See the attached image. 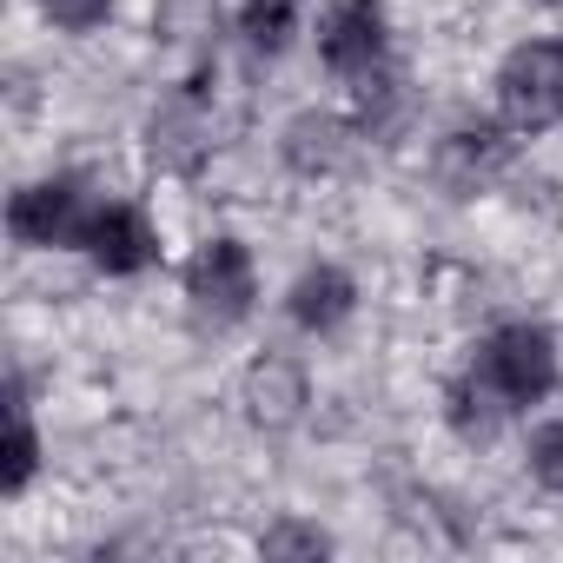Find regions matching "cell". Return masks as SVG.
<instances>
[{
  "label": "cell",
  "instance_id": "3",
  "mask_svg": "<svg viewBox=\"0 0 563 563\" xmlns=\"http://www.w3.org/2000/svg\"><path fill=\"white\" fill-rule=\"evenodd\" d=\"M93 212H100L93 186H87L80 173H54V179H34V186L14 192L8 232H14V245H27V252H80Z\"/></svg>",
  "mask_w": 563,
  "mask_h": 563
},
{
  "label": "cell",
  "instance_id": "17",
  "mask_svg": "<svg viewBox=\"0 0 563 563\" xmlns=\"http://www.w3.org/2000/svg\"><path fill=\"white\" fill-rule=\"evenodd\" d=\"M537 8H563V0H537Z\"/></svg>",
  "mask_w": 563,
  "mask_h": 563
},
{
  "label": "cell",
  "instance_id": "7",
  "mask_svg": "<svg viewBox=\"0 0 563 563\" xmlns=\"http://www.w3.org/2000/svg\"><path fill=\"white\" fill-rule=\"evenodd\" d=\"M239 405H245V418H252L258 431H292V424L312 411V378H306L299 358L265 352V358L239 378Z\"/></svg>",
  "mask_w": 563,
  "mask_h": 563
},
{
  "label": "cell",
  "instance_id": "16",
  "mask_svg": "<svg viewBox=\"0 0 563 563\" xmlns=\"http://www.w3.org/2000/svg\"><path fill=\"white\" fill-rule=\"evenodd\" d=\"M41 14L60 27V34H93L113 21V0H41Z\"/></svg>",
  "mask_w": 563,
  "mask_h": 563
},
{
  "label": "cell",
  "instance_id": "15",
  "mask_svg": "<svg viewBox=\"0 0 563 563\" xmlns=\"http://www.w3.org/2000/svg\"><path fill=\"white\" fill-rule=\"evenodd\" d=\"M258 556H332V537H325L319 523L286 517V523H272V530L258 537Z\"/></svg>",
  "mask_w": 563,
  "mask_h": 563
},
{
  "label": "cell",
  "instance_id": "13",
  "mask_svg": "<svg viewBox=\"0 0 563 563\" xmlns=\"http://www.w3.org/2000/svg\"><path fill=\"white\" fill-rule=\"evenodd\" d=\"M299 14H306V0H239V34L258 54H286L299 34Z\"/></svg>",
  "mask_w": 563,
  "mask_h": 563
},
{
  "label": "cell",
  "instance_id": "6",
  "mask_svg": "<svg viewBox=\"0 0 563 563\" xmlns=\"http://www.w3.org/2000/svg\"><path fill=\"white\" fill-rule=\"evenodd\" d=\"M80 252H87L107 278H133V272H146V265L159 258V225H153L140 206H126V199H100V212H93Z\"/></svg>",
  "mask_w": 563,
  "mask_h": 563
},
{
  "label": "cell",
  "instance_id": "12",
  "mask_svg": "<svg viewBox=\"0 0 563 563\" xmlns=\"http://www.w3.org/2000/svg\"><path fill=\"white\" fill-rule=\"evenodd\" d=\"M34 471H41V431L27 418V398H21V378H14L8 385V464H0V490L21 497L34 484Z\"/></svg>",
  "mask_w": 563,
  "mask_h": 563
},
{
  "label": "cell",
  "instance_id": "14",
  "mask_svg": "<svg viewBox=\"0 0 563 563\" xmlns=\"http://www.w3.org/2000/svg\"><path fill=\"white\" fill-rule=\"evenodd\" d=\"M523 464H530V477H537L543 490H556V497H563V418H550V424H537V431H530Z\"/></svg>",
  "mask_w": 563,
  "mask_h": 563
},
{
  "label": "cell",
  "instance_id": "8",
  "mask_svg": "<svg viewBox=\"0 0 563 563\" xmlns=\"http://www.w3.org/2000/svg\"><path fill=\"white\" fill-rule=\"evenodd\" d=\"M510 126H451L438 140V179L451 192H484L504 166H510Z\"/></svg>",
  "mask_w": 563,
  "mask_h": 563
},
{
  "label": "cell",
  "instance_id": "11",
  "mask_svg": "<svg viewBox=\"0 0 563 563\" xmlns=\"http://www.w3.org/2000/svg\"><path fill=\"white\" fill-rule=\"evenodd\" d=\"M444 418H451V431H457V438L484 444V438L497 431V418H504V398H497L477 372H464V378H451V385H444Z\"/></svg>",
  "mask_w": 563,
  "mask_h": 563
},
{
  "label": "cell",
  "instance_id": "4",
  "mask_svg": "<svg viewBox=\"0 0 563 563\" xmlns=\"http://www.w3.org/2000/svg\"><path fill=\"white\" fill-rule=\"evenodd\" d=\"M186 299H192V312L212 319V325H239V319L252 312L258 272H252V252H245L232 232L206 239V245L186 258Z\"/></svg>",
  "mask_w": 563,
  "mask_h": 563
},
{
  "label": "cell",
  "instance_id": "1",
  "mask_svg": "<svg viewBox=\"0 0 563 563\" xmlns=\"http://www.w3.org/2000/svg\"><path fill=\"white\" fill-rule=\"evenodd\" d=\"M497 120L517 140H537V133L563 126V41L537 34V41H517L497 60Z\"/></svg>",
  "mask_w": 563,
  "mask_h": 563
},
{
  "label": "cell",
  "instance_id": "9",
  "mask_svg": "<svg viewBox=\"0 0 563 563\" xmlns=\"http://www.w3.org/2000/svg\"><path fill=\"white\" fill-rule=\"evenodd\" d=\"M286 312H292V325L299 332H339L352 312H358V278L345 272V265H306L299 278H292V299H286Z\"/></svg>",
  "mask_w": 563,
  "mask_h": 563
},
{
  "label": "cell",
  "instance_id": "2",
  "mask_svg": "<svg viewBox=\"0 0 563 563\" xmlns=\"http://www.w3.org/2000/svg\"><path fill=\"white\" fill-rule=\"evenodd\" d=\"M471 372H477V378L504 398V411L543 405V398L556 391V378H563V365H556V339H550L543 325H530V319L497 325V332L477 345Z\"/></svg>",
  "mask_w": 563,
  "mask_h": 563
},
{
  "label": "cell",
  "instance_id": "10",
  "mask_svg": "<svg viewBox=\"0 0 563 563\" xmlns=\"http://www.w3.org/2000/svg\"><path fill=\"white\" fill-rule=\"evenodd\" d=\"M345 159H352V126H345V120H332V113H299V120L286 126V166H292V173L319 179V173H339Z\"/></svg>",
  "mask_w": 563,
  "mask_h": 563
},
{
  "label": "cell",
  "instance_id": "5",
  "mask_svg": "<svg viewBox=\"0 0 563 563\" xmlns=\"http://www.w3.org/2000/svg\"><path fill=\"white\" fill-rule=\"evenodd\" d=\"M385 47H391V27H385L378 0H332V8H325V21H319V60L339 80H372L385 67Z\"/></svg>",
  "mask_w": 563,
  "mask_h": 563
}]
</instances>
